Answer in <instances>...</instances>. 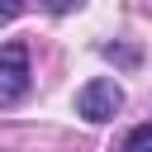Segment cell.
Wrapping results in <instances>:
<instances>
[{"instance_id":"1","label":"cell","mask_w":152,"mask_h":152,"mask_svg":"<svg viewBox=\"0 0 152 152\" xmlns=\"http://www.w3.org/2000/svg\"><path fill=\"white\" fill-rule=\"evenodd\" d=\"M119 109H124V90H119L114 81H104V76L86 81L81 95H76V114L90 119V124H104V119H114Z\"/></svg>"},{"instance_id":"2","label":"cell","mask_w":152,"mask_h":152,"mask_svg":"<svg viewBox=\"0 0 152 152\" xmlns=\"http://www.w3.org/2000/svg\"><path fill=\"white\" fill-rule=\"evenodd\" d=\"M28 95V48L14 38L0 48V104H19Z\"/></svg>"},{"instance_id":"3","label":"cell","mask_w":152,"mask_h":152,"mask_svg":"<svg viewBox=\"0 0 152 152\" xmlns=\"http://www.w3.org/2000/svg\"><path fill=\"white\" fill-rule=\"evenodd\" d=\"M124 152H152V124L133 128V133H128V142H124Z\"/></svg>"},{"instance_id":"4","label":"cell","mask_w":152,"mask_h":152,"mask_svg":"<svg viewBox=\"0 0 152 152\" xmlns=\"http://www.w3.org/2000/svg\"><path fill=\"white\" fill-rule=\"evenodd\" d=\"M19 14V5H0V19H14Z\"/></svg>"}]
</instances>
